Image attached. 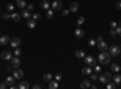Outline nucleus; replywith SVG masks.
<instances>
[{
  "instance_id": "f257e3e1",
  "label": "nucleus",
  "mask_w": 121,
  "mask_h": 89,
  "mask_svg": "<svg viewBox=\"0 0 121 89\" xmlns=\"http://www.w3.org/2000/svg\"><path fill=\"white\" fill-rule=\"evenodd\" d=\"M98 60L102 65H108L110 62V53H108L107 51H102V53L98 57Z\"/></svg>"
},
{
  "instance_id": "f03ea898",
  "label": "nucleus",
  "mask_w": 121,
  "mask_h": 89,
  "mask_svg": "<svg viewBox=\"0 0 121 89\" xmlns=\"http://www.w3.org/2000/svg\"><path fill=\"white\" fill-rule=\"evenodd\" d=\"M112 78H113V77H112V74H110V72H104V74H102V75L99 76L98 80L102 82L103 84H107L110 80H112Z\"/></svg>"
},
{
  "instance_id": "7ed1b4c3",
  "label": "nucleus",
  "mask_w": 121,
  "mask_h": 89,
  "mask_svg": "<svg viewBox=\"0 0 121 89\" xmlns=\"http://www.w3.org/2000/svg\"><path fill=\"white\" fill-rule=\"evenodd\" d=\"M120 52H121V49H120V47L117 45H112L110 48H109V53H110V55H113V57H117L120 54Z\"/></svg>"
},
{
  "instance_id": "20e7f679",
  "label": "nucleus",
  "mask_w": 121,
  "mask_h": 89,
  "mask_svg": "<svg viewBox=\"0 0 121 89\" xmlns=\"http://www.w3.org/2000/svg\"><path fill=\"white\" fill-rule=\"evenodd\" d=\"M51 6H52V8L55 10V11H60V8L63 7V4H62L60 0H55V1L51 4Z\"/></svg>"
},
{
  "instance_id": "39448f33",
  "label": "nucleus",
  "mask_w": 121,
  "mask_h": 89,
  "mask_svg": "<svg viewBox=\"0 0 121 89\" xmlns=\"http://www.w3.org/2000/svg\"><path fill=\"white\" fill-rule=\"evenodd\" d=\"M24 76V72L21 70V69H16V70L13 71V77L16 78V80H22V77Z\"/></svg>"
},
{
  "instance_id": "423d86ee",
  "label": "nucleus",
  "mask_w": 121,
  "mask_h": 89,
  "mask_svg": "<svg viewBox=\"0 0 121 89\" xmlns=\"http://www.w3.org/2000/svg\"><path fill=\"white\" fill-rule=\"evenodd\" d=\"M19 45H21V40H19L18 37H13L11 41H10V46H11V48H17L19 47Z\"/></svg>"
},
{
  "instance_id": "0eeeda50",
  "label": "nucleus",
  "mask_w": 121,
  "mask_h": 89,
  "mask_svg": "<svg viewBox=\"0 0 121 89\" xmlns=\"http://www.w3.org/2000/svg\"><path fill=\"white\" fill-rule=\"evenodd\" d=\"M19 65H21V60H19V58H18V57H13V58H11V66H12V67L17 69V67H19Z\"/></svg>"
},
{
  "instance_id": "6e6552de",
  "label": "nucleus",
  "mask_w": 121,
  "mask_h": 89,
  "mask_svg": "<svg viewBox=\"0 0 121 89\" xmlns=\"http://www.w3.org/2000/svg\"><path fill=\"white\" fill-rule=\"evenodd\" d=\"M69 11L73 12V13L78 12L79 11V4L78 3H72V4L69 5Z\"/></svg>"
},
{
  "instance_id": "1a4fd4ad",
  "label": "nucleus",
  "mask_w": 121,
  "mask_h": 89,
  "mask_svg": "<svg viewBox=\"0 0 121 89\" xmlns=\"http://www.w3.org/2000/svg\"><path fill=\"white\" fill-rule=\"evenodd\" d=\"M1 58L4 59V60H11V58H12V54L10 51H4L1 53Z\"/></svg>"
},
{
  "instance_id": "9d476101",
  "label": "nucleus",
  "mask_w": 121,
  "mask_h": 89,
  "mask_svg": "<svg viewBox=\"0 0 121 89\" xmlns=\"http://www.w3.org/2000/svg\"><path fill=\"white\" fill-rule=\"evenodd\" d=\"M97 46H98V48H99V51H108V45H107L104 41L97 42Z\"/></svg>"
},
{
  "instance_id": "9b49d317",
  "label": "nucleus",
  "mask_w": 121,
  "mask_h": 89,
  "mask_svg": "<svg viewBox=\"0 0 121 89\" xmlns=\"http://www.w3.org/2000/svg\"><path fill=\"white\" fill-rule=\"evenodd\" d=\"M9 42H10V37H9L7 35H3V36H0V45L5 46V45H7Z\"/></svg>"
},
{
  "instance_id": "f8f14e48",
  "label": "nucleus",
  "mask_w": 121,
  "mask_h": 89,
  "mask_svg": "<svg viewBox=\"0 0 121 89\" xmlns=\"http://www.w3.org/2000/svg\"><path fill=\"white\" fill-rule=\"evenodd\" d=\"M84 62H85V64H86V65H88V66H90V64H91V63L95 62V58H93L92 55H85V57H84Z\"/></svg>"
},
{
  "instance_id": "ddd939ff",
  "label": "nucleus",
  "mask_w": 121,
  "mask_h": 89,
  "mask_svg": "<svg viewBox=\"0 0 121 89\" xmlns=\"http://www.w3.org/2000/svg\"><path fill=\"white\" fill-rule=\"evenodd\" d=\"M35 25H36V21L33 18V19H28V22H27V27L29 28V29H34L35 28Z\"/></svg>"
},
{
  "instance_id": "4468645a",
  "label": "nucleus",
  "mask_w": 121,
  "mask_h": 89,
  "mask_svg": "<svg viewBox=\"0 0 121 89\" xmlns=\"http://www.w3.org/2000/svg\"><path fill=\"white\" fill-rule=\"evenodd\" d=\"M50 6H51V4H50V1H47V0H43V1L40 3V7L44 8V10H48Z\"/></svg>"
},
{
  "instance_id": "2eb2a0df",
  "label": "nucleus",
  "mask_w": 121,
  "mask_h": 89,
  "mask_svg": "<svg viewBox=\"0 0 121 89\" xmlns=\"http://www.w3.org/2000/svg\"><path fill=\"white\" fill-rule=\"evenodd\" d=\"M80 88H82V89H87V88H91V81H82L81 83H80Z\"/></svg>"
},
{
  "instance_id": "dca6fc26",
  "label": "nucleus",
  "mask_w": 121,
  "mask_h": 89,
  "mask_svg": "<svg viewBox=\"0 0 121 89\" xmlns=\"http://www.w3.org/2000/svg\"><path fill=\"white\" fill-rule=\"evenodd\" d=\"M11 19L13 22H19V21H21V15L17 13V12H12L11 13Z\"/></svg>"
},
{
  "instance_id": "f3484780",
  "label": "nucleus",
  "mask_w": 121,
  "mask_h": 89,
  "mask_svg": "<svg viewBox=\"0 0 121 89\" xmlns=\"http://www.w3.org/2000/svg\"><path fill=\"white\" fill-rule=\"evenodd\" d=\"M74 33H75V36H76V37H79V39L84 37V35H85V31L82 30V29H80V28H78Z\"/></svg>"
},
{
  "instance_id": "a211bd4d",
  "label": "nucleus",
  "mask_w": 121,
  "mask_h": 89,
  "mask_svg": "<svg viewBox=\"0 0 121 89\" xmlns=\"http://www.w3.org/2000/svg\"><path fill=\"white\" fill-rule=\"evenodd\" d=\"M81 71H82V74H84V75H86V76H87V75H91V74H92V69H91V66H88V65H87L86 67H82V69H81Z\"/></svg>"
},
{
  "instance_id": "6ab92c4d",
  "label": "nucleus",
  "mask_w": 121,
  "mask_h": 89,
  "mask_svg": "<svg viewBox=\"0 0 121 89\" xmlns=\"http://www.w3.org/2000/svg\"><path fill=\"white\" fill-rule=\"evenodd\" d=\"M15 81H16V78H15L13 76H9V77L6 78V81H5V83H6L7 85H12V84L15 83Z\"/></svg>"
},
{
  "instance_id": "aec40b11",
  "label": "nucleus",
  "mask_w": 121,
  "mask_h": 89,
  "mask_svg": "<svg viewBox=\"0 0 121 89\" xmlns=\"http://www.w3.org/2000/svg\"><path fill=\"white\" fill-rule=\"evenodd\" d=\"M17 88H19V89H28L29 88V83L26 82V81H22V82H19V84L17 85Z\"/></svg>"
},
{
  "instance_id": "412c9836",
  "label": "nucleus",
  "mask_w": 121,
  "mask_h": 89,
  "mask_svg": "<svg viewBox=\"0 0 121 89\" xmlns=\"http://www.w3.org/2000/svg\"><path fill=\"white\" fill-rule=\"evenodd\" d=\"M22 17L26 18V19H29V18H32V13H30L29 10H23L22 11Z\"/></svg>"
},
{
  "instance_id": "4be33fe9",
  "label": "nucleus",
  "mask_w": 121,
  "mask_h": 89,
  "mask_svg": "<svg viewBox=\"0 0 121 89\" xmlns=\"http://www.w3.org/2000/svg\"><path fill=\"white\" fill-rule=\"evenodd\" d=\"M48 88L50 89H57L58 88V81H50V83H48Z\"/></svg>"
},
{
  "instance_id": "5701e85b",
  "label": "nucleus",
  "mask_w": 121,
  "mask_h": 89,
  "mask_svg": "<svg viewBox=\"0 0 121 89\" xmlns=\"http://www.w3.org/2000/svg\"><path fill=\"white\" fill-rule=\"evenodd\" d=\"M16 4L19 8H24L27 6V3H26V0H16Z\"/></svg>"
},
{
  "instance_id": "b1692460",
  "label": "nucleus",
  "mask_w": 121,
  "mask_h": 89,
  "mask_svg": "<svg viewBox=\"0 0 121 89\" xmlns=\"http://www.w3.org/2000/svg\"><path fill=\"white\" fill-rule=\"evenodd\" d=\"M110 67H112V71H114V72H119L121 70V66L119 64H116V63H113Z\"/></svg>"
},
{
  "instance_id": "393cba45",
  "label": "nucleus",
  "mask_w": 121,
  "mask_h": 89,
  "mask_svg": "<svg viewBox=\"0 0 121 89\" xmlns=\"http://www.w3.org/2000/svg\"><path fill=\"white\" fill-rule=\"evenodd\" d=\"M113 80H114V83L116 84V85H119L120 83H121V75H119V74H116L114 77H113Z\"/></svg>"
},
{
  "instance_id": "a878e982",
  "label": "nucleus",
  "mask_w": 121,
  "mask_h": 89,
  "mask_svg": "<svg viewBox=\"0 0 121 89\" xmlns=\"http://www.w3.org/2000/svg\"><path fill=\"white\" fill-rule=\"evenodd\" d=\"M46 17L48 18V19H51L52 17H53V10H46Z\"/></svg>"
},
{
  "instance_id": "bb28decb",
  "label": "nucleus",
  "mask_w": 121,
  "mask_h": 89,
  "mask_svg": "<svg viewBox=\"0 0 121 89\" xmlns=\"http://www.w3.org/2000/svg\"><path fill=\"white\" fill-rule=\"evenodd\" d=\"M84 22H85V17L84 16H80L79 18H78V27H80V25H82L84 24Z\"/></svg>"
},
{
  "instance_id": "cd10ccee",
  "label": "nucleus",
  "mask_w": 121,
  "mask_h": 89,
  "mask_svg": "<svg viewBox=\"0 0 121 89\" xmlns=\"http://www.w3.org/2000/svg\"><path fill=\"white\" fill-rule=\"evenodd\" d=\"M13 8H15V5H13V4H7V5H6L7 12H13Z\"/></svg>"
},
{
  "instance_id": "c85d7f7f",
  "label": "nucleus",
  "mask_w": 121,
  "mask_h": 89,
  "mask_svg": "<svg viewBox=\"0 0 121 89\" xmlns=\"http://www.w3.org/2000/svg\"><path fill=\"white\" fill-rule=\"evenodd\" d=\"M75 57H76V58H84V57H85V52H82V51H76V52H75Z\"/></svg>"
},
{
  "instance_id": "c756f323",
  "label": "nucleus",
  "mask_w": 121,
  "mask_h": 89,
  "mask_svg": "<svg viewBox=\"0 0 121 89\" xmlns=\"http://www.w3.org/2000/svg\"><path fill=\"white\" fill-rule=\"evenodd\" d=\"M51 80H52V75H51V74H45V75H44V81L50 82Z\"/></svg>"
},
{
  "instance_id": "7c9ffc66",
  "label": "nucleus",
  "mask_w": 121,
  "mask_h": 89,
  "mask_svg": "<svg viewBox=\"0 0 121 89\" xmlns=\"http://www.w3.org/2000/svg\"><path fill=\"white\" fill-rule=\"evenodd\" d=\"M107 88H108V89H115V88H116V84H115V83H112V82L109 81V82L107 83Z\"/></svg>"
},
{
  "instance_id": "2f4dec72",
  "label": "nucleus",
  "mask_w": 121,
  "mask_h": 89,
  "mask_svg": "<svg viewBox=\"0 0 121 89\" xmlns=\"http://www.w3.org/2000/svg\"><path fill=\"white\" fill-rule=\"evenodd\" d=\"M96 45H97V41L95 40V39H91V40H88V46L93 47V46H96Z\"/></svg>"
},
{
  "instance_id": "473e14b6",
  "label": "nucleus",
  "mask_w": 121,
  "mask_h": 89,
  "mask_svg": "<svg viewBox=\"0 0 121 89\" xmlns=\"http://www.w3.org/2000/svg\"><path fill=\"white\" fill-rule=\"evenodd\" d=\"M13 54H15L16 57H19V55H21V54H22V51H21V49H19V48L17 47V48L15 49V52H13Z\"/></svg>"
},
{
  "instance_id": "72a5a7b5",
  "label": "nucleus",
  "mask_w": 121,
  "mask_h": 89,
  "mask_svg": "<svg viewBox=\"0 0 121 89\" xmlns=\"http://www.w3.org/2000/svg\"><path fill=\"white\" fill-rule=\"evenodd\" d=\"M90 76H91V80H92V81H97L98 78H99V76L97 74H91Z\"/></svg>"
},
{
  "instance_id": "f704fd0d",
  "label": "nucleus",
  "mask_w": 121,
  "mask_h": 89,
  "mask_svg": "<svg viewBox=\"0 0 121 89\" xmlns=\"http://www.w3.org/2000/svg\"><path fill=\"white\" fill-rule=\"evenodd\" d=\"M109 34H110V35H112V36L114 37V36H116V30H115L114 28H110V30H109Z\"/></svg>"
},
{
  "instance_id": "c9c22d12",
  "label": "nucleus",
  "mask_w": 121,
  "mask_h": 89,
  "mask_svg": "<svg viewBox=\"0 0 121 89\" xmlns=\"http://www.w3.org/2000/svg\"><path fill=\"white\" fill-rule=\"evenodd\" d=\"M115 30H116V35H119L121 37V25H117Z\"/></svg>"
},
{
  "instance_id": "e433bc0d",
  "label": "nucleus",
  "mask_w": 121,
  "mask_h": 89,
  "mask_svg": "<svg viewBox=\"0 0 121 89\" xmlns=\"http://www.w3.org/2000/svg\"><path fill=\"white\" fill-rule=\"evenodd\" d=\"M40 17H41V15H40V13H33V18L35 19V21L40 19Z\"/></svg>"
},
{
  "instance_id": "4c0bfd02",
  "label": "nucleus",
  "mask_w": 121,
  "mask_h": 89,
  "mask_svg": "<svg viewBox=\"0 0 121 89\" xmlns=\"http://www.w3.org/2000/svg\"><path fill=\"white\" fill-rule=\"evenodd\" d=\"M3 18L5 19V21H7V19L11 18V15H10V13H5V15H3Z\"/></svg>"
},
{
  "instance_id": "58836bf2",
  "label": "nucleus",
  "mask_w": 121,
  "mask_h": 89,
  "mask_svg": "<svg viewBox=\"0 0 121 89\" xmlns=\"http://www.w3.org/2000/svg\"><path fill=\"white\" fill-rule=\"evenodd\" d=\"M116 27H117V23L116 22H110V28H114V29H116Z\"/></svg>"
},
{
  "instance_id": "ea45409f",
  "label": "nucleus",
  "mask_w": 121,
  "mask_h": 89,
  "mask_svg": "<svg viewBox=\"0 0 121 89\" xmlns=\"http://www.w3.org/2000/svg\"><path fill=\"white\" fill-rule=\"evenodd\" d=\"M55 78H56V81H60V80H62V75H60V74H56Z\"/></svg>"
},
{
  "instance_id": "a19ab883",
  "label": "nucleus",
  "mask_w": 121,
  "mask_h": 89,
  "mask_svg": "<svg viewBox=\"0 0 121 89\" xmlns=\"http://www.w3.org/2000/svg\"><path fill=\"white\" fill-rule=\"evenodd\" d=\"M34 8H35V6H34L33 4H29V5H28V10H29V11H30V12H32V11H33V10H34Z\"/></svg>"
},
{
  "instance_id": "79ce46f5",
  "label": "nucleus",
  "mask_w": 121,
  "mask_h": 89,
  "mask_svg": "<svg viewBox=\"0 0 121 89\" xmlns=\"http://www.w3.org/2000/svg\"><path fill=\"white\" fill-rule=\"evenodd\" d=\"M95 71H96L97 74H99V71H102V69H100V66L96 65V66H95Z\"/></svg>"
},
{
  "instance_id": "37998d69",
  "label": "nucleus",
  "mask_w": 121,
  "mask_h": 89,
  "mask_svg": "<svg viewBox=\"0 0 121 89\" xmlns=\"http://www.w3.org/2000/svg\"><path fill=\"white\" fill-rule=\"evenodd\" d=\"M96 41H97V42L103 41V36H102V35H98V36H97V39H96Z\"/></svg>"
},
{
  "instance_id": "c03bdc74",
  "label": "nucleus",
  "mask_w": 121,
  "mask_h": 89,
  "mask_svg": "<svg viewBox=\"0 0 121 89\" xmlns=\"http://www.w3.org/2000/svg\"><path fill=\"white\" fill-rule=\"evenodd\" d=\"M62 15H63L64 17H67V16L69 15V10H63V12H62Z\"/></svg>"
},
{
  "instance_id": "a18cd8bd",
  "label": "nucleus",
  "mask_w": 121,
  "mask_h": 89,
  "mask_svg": "<svg viewBox=\"0 0 121 89\" xmlns=\"http://www.w3.org/2000/svg\"><path fill=\"white\" fill-rule=\"evenodd\" d=\"M115 7H116L117 10H121V1H117V3L115 4Z\"/></svg>"
},
{
  "instance_id": "49530a36",
  "label": "nucleus",
  "mask_w": 121,
  "mask_h": 89,
  "mask_svg": "<svg viewBox=\"0 0 121 89\" xmlns=\"http://www.w3.org/2000/svg\"><path fill=\"white\" fill-rule=\"evenodd\" d=\"M6 87H7L6 83H0V89H5Z\"/></svg>"
},
{
  "instance_id": "de8ad7c7",
  "label": "nucleus",
  "mask_w": 121,
  "mask_h": 89,
  "mask_svg": "<svg viewBox=\"0 0 121 89\" xmlns=\"http://www.w3.org/2000/svg\"><path fill=\"white\" fill-rule=\"evenodd\" d=\"M33 88L34 89H40V88H41V85H40V84H35V85H33Z\"/></svg>"
},
{
  "instance_id": "09e8293b",
  "label": "nucleus",
  "mask_w": 121,
  "mask_h": 89,
  "mask_svg": "<svg viewBox=\"0 0 121 89\" xmlns=\"http://www.w3.org/2000/svg\"><path fill=\"white\" fill-rule=\"evenodd\" d=\"M91 88H92V89H97V85H96V84H93V85L91 84Z\"/></svg>"
},
{
  "instance_id": "8fccbe9b",
  "label": "nucleus",
  "mask_w": 121,
  "mask_h": 89,
  "mask_svg": "<svg viewBox=\"0 0 121 89\" xmlns=\"http://www.w3.org/2000/svg\"><path fill=\"white\" fill-rule=\"evenodd\" d=\"M120 49H121V46H120Z\"/></svg>"
},
{
  "instance_id": "3c124183",
  "label": "nucleus",
  "mask_w": 121,
  "mask_h": 89,
  "mask_svg": "<svg viewBox=\"0 0 121 89\" xmlns=\"http://www.w3.org/2000/svg\"><path fill=\"white\" fill-rule=\"evenodd\" d=\"M120 84H121V83H120Z\"/></svg>"
}]
</instances>
